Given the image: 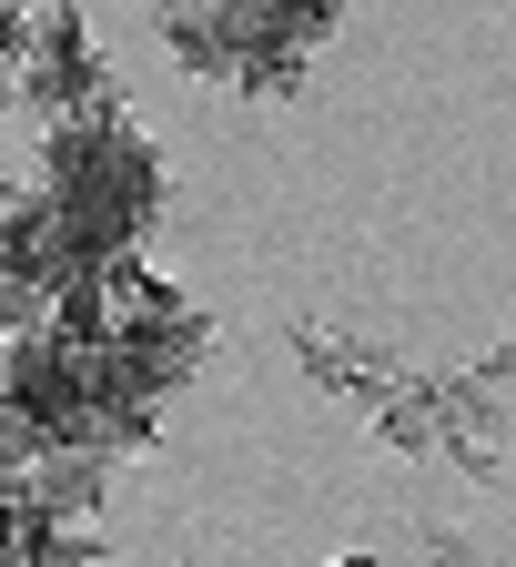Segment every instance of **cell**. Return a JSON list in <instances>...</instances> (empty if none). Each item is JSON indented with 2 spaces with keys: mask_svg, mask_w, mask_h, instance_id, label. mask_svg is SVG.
Returning a JSON list of instances; mask_svg holds the SVG:
<instances>
[{
  "mask_svg": "<svg viewBox=\"0 0 516 567\" xmlns=\"http://www.w3.org/2000/svg\"><path fill=\"white\" fill-rule=\"evenodd\" d=\"M31 183L51 193V213L71 224L82 264L142 254V234H153L163 203H173V163L153 153V132H142L122 102H112V112H82V122H51Z\"/></svg>",
  "mask_w": 516,
  "mask_h": 567,
  "instance_id": "obj_1",
  "label": "cell"
},
{
  "mask_svg": "<svg viewBox=\"0 0 516 567\" xmlns=\"http://www.w3.org/2000/svg\"><path fill=\"white\" fill-rule=\"evenodd\" d=\"M506 446H516V344L435 375V456L466 476H496Z\"/></svg>",
  "mask_w": 516,
  "mask_h": 567,
  "instance_id": "obj_2",
  "label": "cell"
},
{
  "mask_svg": "<svg viewBox=\"0 0 516 567\" xmlns=\"http://www.w3.org/2000/svg\"><path fill=\"white\" fill-rule=\"evenodd\" d=\"M122 92H112V61H102V41H92V21L71 11V0H51V11L31 21V82H21V112H41V132L51 122H82V112H112Z\"/></svg>",
  "mask_w": 516,
  "mask_h": 567,
  "instance_id": "obj_3",
  "label": "cell"
},
{
  "mask_svg": "<svg viewBox=\"0 0 516 567\" xmlns=\"http://www.w3.org/2000/svg\"><path fill=\"white\" fill-rule=\"evenodd\" d=\"M0 274H11L31 305H51L71 274H92V264H82V244H71V224L51 213V193H41V183H0Z\"/></svg>",
  "mask_w": 516,
  "mask_h": 567,
  "instance_id": "obj_4",
  "label": "cell"
},
{
  "mask_svg": "<svg viewBox=\"0 0 516 567\" xmlns=\"http://www.w3.org/2000/svg\"><path fill=\"white\" fill-rule=\"evenodd\" d=\"M293 365H305V385L314 395H334V405H354V415H375V395H395L415 365L395 344H375V334H344V324H293Z\"/></svg>",
  "mask_w": 516,
  "mask_h": 567,
  "instance_id": "obj_5",
  "label": "cell"
},
{
  "mask_svg": "<svg viewBox=\"0 0 516 567\" xmlns=\"http://www.w3.org/2000/svg\"><path fill=\"white\" fill-rule=\"evenodd\" d=\"M163 31V51L193 71V82H234V51H244V0H142Z\"/></svg>",
  "mask_w": 516,
  "mask_h": 567,
  "instance_id": "obj_6",
  "label": "cell"
},
{
  "mask_svg": "<svg viewBox=\"0 0 516 567\" xmlns=\"http://www.w3.org/2000/svg\"><path fill=\"white\" fill-rule=\"evenodd\" d=\"M364 436H375L385 456H435V375L415 365L395 395H375V415H364Z\"/></svg>",
  "mask_w": 516,
  "mask_h": 567,
  "instance_id": "obj_7",
  "label": "cell"
},
{
  "mask_svg": "<svg viewBox=\"0 0 516 567\" xmlns=\"http://www.w3.org/2000/svg\"><path fill=\"white\" fill-rule=\"evenodd\" d=\"M31 0H0V122L21 112V82H31Z\"/></svg>",
  "mask_w": 516,
  "mask_h": 567,
  "instance_id": "obj_8",
  "label": "cell"
},
{
  "mask_svg": "<svg viewBox=\"0 0 516 567\" xmlns=\"http://www.w3.org/2000/svg\"><path fill=\"white\" fill-rule=\"evenodd\" d=\"M415 547H425L435 567H486V547H476V537H456V527H415Z\"/></svg>",
  "mask_w": 516,
  "mask_h": 567,
  "instance_id": "obj_9",
  "label": "cell"
},
{
  "mask_svg": "<svg viewBox=\"0 0 516 567\" xmlns=\"http://www.w3.org/2000/svg\"><path fill=\"white\" fill-rule=\"evenodd\" d=\"M31 324H41V305L21 295V284H11V274H0V344H21Z\"/></svg>",
  "mask_w": 516,
  "mask_h": 567,
  "instance_id": "obj_10",
  "label": "cell"
},
{
  "mask_svg": "<svg viewBox=\"0 0 516 567\" xmlns=\"http://www.w3.org/2000/svg\"><path fill=\"white\" fill-rule=\"evenodd\" d=\"M334 567H375V557H334Z\"/></svg>",
  "mask_w": 516,
  "mask_h": 567,
  "instance_id": "obj_11",
  "label": "cell"
}]
</instances>
